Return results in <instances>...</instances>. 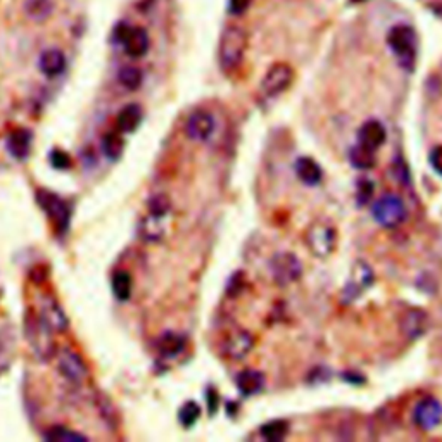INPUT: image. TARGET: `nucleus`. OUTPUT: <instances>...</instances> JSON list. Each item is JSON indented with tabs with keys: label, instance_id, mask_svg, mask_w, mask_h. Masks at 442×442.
I'll return each mask as SVG.
<instances>
[{
	"label": "nucleus",
	"instance_id": "obj_1",
	"mask_svg": "<svg viewBox=\"0 0 442 442\" xmlns=\"http://www.w3.org/2000/svg\"><path fill=\"white\" fill-rule=\"evenodd\" d=\"M248 43V31L242 26L230 25L221 31L220 45H218V62H220L223 73H232L242 65Z\"/></svg>",
	"mask_w": 442,
	"mask_h": 442
},
{
	"label": "nucleus",
	"instance_id": "obj_2",
	"mask_svg": "<svg viewBox=\"0 0 442 442\" xmlns=\"http://www.w3.org/2000/svg\"><path fill=\"white\" fill-rule=\"evenodd\" d=\"M387 45L397 59V65L404 71L411 73L416 65L418 37L416 31L408 25H396L390 28L387 35Z\"/></svg>",
	"mask_w": 442,
	"mask_h": 442
},
{
	"label": "nucleus",
	"instance_id": "obj_3",
	"mask_svg": "<svg viewBox=\"0 0 442 442\" xmlns=\"http://www.w3.org/2000/svg\"><path fill=\"white\" fill-rule=\"evenodd\" d=\"M25 332L35 356L42 361L53 360L55 354V342L53 337L54 332L45 325V321L40 316H33L31 313H26Z\"/></svg>",
	"mask_w": 442,
	"mask_h": 442
},
{
	"label": "nucleus",
	"instance_id": "obj_4",
	"mask_svg": "<svg viewBox=\"0 0 442 442\" xmlns=\"http://www.w3.org/2000/svg\"><path fill=\"white\" fill-rule=\"evenodd\" d=\"M372 214L375 221L384 228H396L408 218V209L403 199L396 194H387L373 204Z\"/></svg>",
	"mask_w": 442,
	"mask_h": 442
},
{
	"label": "nucleus",
	"instance_id": "obj_5",
	"mask_svg": "<svg viewBox=\"0 0 442 442\" xmlns=\"http://www.w3.org/2000/svg\"><path fill=\"white\" fill-rule=\"evenodd\" d=\"M309 253L316 258H326L337 245V230L325 221H314L304 235Z\"/></svg>",
	"mask_w": 442,
	"mask_h": 442
},
{
	"label": "nucleus",
	"instance_id": "obj_6",
	"mask_svg": "<svg viewBox=\"0 0 442 442\" xmlns=\"http://www.w3.org/2000/svg\"><path fill=\"white\" fill-rule=\"evenodd\" d=\"M114 37L121 43L126 55H130V57L140 59L149 53V33L140 26H130L126 23H119L116 30H114Z\"/></svg>",
	"mask_w": 442,
	"mask_h": 442
},
{
	"label": "nucleus",
	"instance_id": "obj_7",
	"mask_svg": "<svg viewBox=\"0 0 442 442\" xmlns=\"http://www.w3.org/2000/svg\"><path fill=\"white\" fill-rule=\"evenodd\" d=\"M270 272H272L275 284L285 287L299 280L302 275V265L296 254L278 253L270 261Z\"/></svg>",
	"mask_w": 442,
	"mask_h": 442
},
{
	"label": "nucleus",
	"instance_id": "obj_8",
	"mask_svg": "<svg viewBox=\"0 0 442 442\" xmlns=\"http://www.w3.org/2000/svg\"><path fill=\"white\" fill-rule=\"evenodd\" d=\"M294 70L287 62H277L266 71L265 78L261 79V90L266 97H277L292 85Z\"/></svg>",
	"mask_w": 442,
	"mask_h": 442
},
{
	"label": "nucleus",
	"instance_id": "obj_9",
	"mask_svg": "<svg viewBox=\"0 0 442 442\" xmlns=\"http://www.w3.org/2000/svg\"><path fill=\"white\" fill-rule=\"evenodd\" d=\"M38 202L43 211L49 214L57 232L65 233L71 220V208L67 206V202L53 192H38Z\"/></svg>",
	"mask_w": 442,
	"mask_h": 442
},
{
	"label": "nucleus",
	"instance_id": "obj_10",
	"mask_svg": "<svg viewBox=\"0 0 442 442\" xmlns=\"http://www.w3.org/2000/svg\"><path fill=\"white\" fill-rule=\"evenodd\" d=\"M57 370L66 380L73 382V384H82L89 377V368H87L85 361L71 349H62L57 354Z\"/></svg>",
	"mask_w": 442,
	"mask_h": 442
},
{
	"label": "nucleus",
	"instance_id": "obj_11",
	"mask_svg": "<svg viewBox=\"0 0 442 442\" xmlns=\"http://www.w3.org/2000/svg\"><path fill=\"white\" fill-rule=\"evenodd\" d=\"M413 421L420 430H432L442 421V404L433 397L421 399L415 406Z\"/></svg>",
	"mask_w": 442,
	"mask_h": 442
},
{
	"label": "nucleus",
	"instance_id": "obj_12",
	"mask_svg": "<svg viewBox=\"0 0 442 442\" xmlns=\"http://www.w3.org/2000/svg\"><path fill=\"white\" fill-rule=\"evenodd\" d=\"M214 130V118L211 116L206 111H195L194 114H190V118L187 119L185 131L190 138L195 142H204L208 140Z\"/></svg>",
	"mask_w": 442,
	"mask_h": 442
},
{
	"label": "nucleus",
	"instance_id": "obj_13",
	"mask_svg": "<svg viewBox=\"0 0 442 442\" xmlns=\"http://www.w3.org/2000/svg\"><path fill=\"white\" fill-rule=\"evenodd\" d=\"M387 138V131H385L384 125L377 119H368L361 125V128L358 130V143H361L363 147L377 150L380 149L385 143Z\"/></svg>",
	"mask_w": 442,
	"mask_h": 442
},
{
	"label": "nucleus",
	"instance_id": "obj_14",
	"mask_svg": "<svg viewBox=\"0 0 442 442\" xmlns=\"http://www.w3.org/2000/svg\"><path fill=\"white\" fill-rule=\"evenodd\" d=\"M254 337L245 330H237L225 342V354L230 360L238 361L253 351Z\"/></svg>",
	"mask_w": 442,
	"mask_h": 442
},
{
	"label": "nucleus",
	"instance_id": "obj_15",
	"mask_svg": "<svg viewBox=\"0 0 442 442\" xmlns=\"http://www.w3.org/2000/svg\"><path fill=\"white\" fill-rule=\"evenodd\" d=\"M40 318L45 321V325L53 330L54 333H61L66 332L67 328V318L65 311L61 309V306L53 299H47L42 304V311H40Z\"/></svg>",
	"mask_w": 442,
	"mask_h": 442
},
{
	"label": "nucleus",
	"instance_id": "obj_16",
	"mask_svg": "<svg viewBox=\"0 0 442 442\" xmlns=\"http://www.w3.org/2000/svg\"><path fill=\"white\" fill-rule=\"evenodd\" d=\"M38 66L45 77H59L66 70V55L59 49H49L40 55Z\"/></svg>",
	"mask_w": 442,
	"mask_h": 442
},
{
	"label": "nucleus",
	"instance_id": "obj_17",
	"mask_svg": "<svg viewBox=\"0 0 442 442\" xmlns=\"http://www.w3.org/2000/svg\"><path fill=\"white\" fill-rule=\"evenodd\" d=\"M373 282V273L365 263H356L351 273V280H349L348 287H346V294H351V297L360 296L361 292L370 287Z\"/></svg>",
	"mask_w": 442,
	"mask_h": 442
},
{
	"label": "nucleus",
	"instance_id": "obj_18",
	"mask_svg": "<svg viewBox=\"0 0 442 442\" xmlns=\"http://www.w3.org/2000/svg\"><path fill=\"white\" fill-rule=\"evenodd\" d=\"M235 384L244 396H254L265 387V375L258 370H244L235 378Z\"/></svg>",
	"mask_w": 442,
	"mask_h": 442
},
{
	"label": "nucleus",
	"instance_id": "obj_19",
	"mask_svg": "<svg viewBox=\"0 0 442 442\" xmlns=\"http://www.w3.org/2000/svg\"><path fill=\"white\" fill-rule=\"evenodd\" d=\"M296 175L297 178L306 185L314 187L321 182L324 173H321L320 165L311 158H299L296 161Z\"/></svg>",
	"mask_w": 442,
	"mask_h": 442
},
{
	"label": "nucleus",
	"instance_id": "obj_20",
	"mask_svg": "<svg viewBox=\"0 0 442 442\" xmlns=\"http://www.w3.org/2000/svg\"><path fill=\"white\" fill-rule=\"evenodd\" d=\"M166 216L150 214L140 223V237L145 242H159L166 233Z\"/></svg>",
	"mask_w": 442,
	"mask_h": 442
},
{
	"label": "nucleus",
	"instance_id": "obj_21",
	"mask_svg": "<svg viewBox=\"0 0 442 442\" xmlns=\"http://www.w3.org/2000/svg\"><path fill=\"white\" fill-rule=\"evenodd\" d=\"M7 149L16 159H26L31 149V133L25 128L16 130L7 138Z\"/></svg>",
	"mask_w": 442,
	"mask_h": 442
},
{
	"label": "nucleus",
	"instance_id": "obj_22",
	"mask_svg": "<svg viewBox=\"0 0 442 442\" xmlns=\"http://www.w3.org/2000/svg\"><path fill=\"white\" fill-rule=\"evenodd\" d=\"M142 107L138 104H128L123 107L119 111L116 123H118V128L125 133H130V131H135L138 128V125L142 123Z\"/></svg>",
	"mask_w": 442,
	"mask_h": 442
},
{
	"label": "nucleus",
	"instance_id": "obj_23",
	"mask_svg": "<svg viewBox=\"0 0 442 442\" xmlns=\"http://www.w3.org/2000/svg\"><path fill=\"white\" fill-rule=\"evenodd\" d=\"M427 326V314L421 309H409L403 318V330L409 338H418L425 332Z\"/></svg>",
	"mask_w": 442,
	"mask_h": 442
},
{
	"label": "nucleus",
	"instance_id": "obj_24",
	"mask_svg": "<svg viewBox=\"0 0 442 442\" xmlns=\"http://www.w3.org/2000/svg\"><path fill=\"white\" fill-rule=\"evenodd\" d=\"M183 348H185V338L173 332L162 333L158 341L159 353L165 358H177L183 351Z\"/></svg>",
	"mask_w": 442,
	"mask_h": 442
},
{
	"label": "nucleus",
	"instance_id": "obj_25",
	"mask_svg": "<svg viewBox=\"0 0 442 442\" xmlns=\"http://www.w3.org/2000/svg\"><path fill=\"white\" fill-rule=\"evenodd\" d=\"M25 13L31 21L42 23L54 13L53 0H25Z\"/></svg>",
	"mask_w": 442,
	"mask_h": 442
},
{
	"label": "nucleus",
	"instance_id": "obj_26",
	"mask_svg": "<svg viewBox=\"0 0 442 442\" xmlns=\"http://www.w3.org/2000/svg\"><path fill=\"white\" fill-rule=\"evenodd\" d=\"M349 159H351V165L358 170H370L375 166V150L363 147L361 143L354 145L349 153Z\"/></svg>",
	"mask_w": 442,
	"mask_h": 442
},
{
	"label": "nucleus",
	"instance_id": "obj_27",
	"mask_svg": "<svg viewBox=\"0 0 442 442\" xmlns=\"http://www.w3.org/2000/svg\"><path fill=\"white\" fill-rule=\"evenodd\" d=\"M118 79L121 83L123 89L135 92L142 87L143 73L140 67L137 66H123L118 73Z\"/></svg>",
	"mask_w": 442,
	"mask_h": 442
},
{
	"label": "nucleus",
	"instance_id": "obj_28",
	"mask_svg": "<svg viewBox=\"0 0 442 442\" xmlns=\"http://www.w3.org/2000/svg\"><path fill=\"white\" fill-rule=\"evenodd\" d=\"M102 150H104V156L109 161H118L121 158L123 150H125V140H123L121 135L116 133V131H109L102 138Z\"/></svg>",
	"mask_w": 442,
	"mask_h": 442
},
{
	"label": "nucleus",
	"instance_id": "obj_29",
	"mask_svg": "<svg viewBox=\"0 0 442 442\" xmlns=\"http://www.w3.org/2000/svg\"><path fill=\"white\" fill-rule=\"evenodd\" d=\"M113 292L119 301H128L131 296V277L128 272H116L113 277Z\"/></svg>",
	"mask_w": 442,
	"mask_h": 442
},
{
	"label": "nucleus",
	"instance_id": "obj_30",
	"mask_svg": "<svg viewBox=\"0 0 442 442\" xmlns=\"http://www.w3.org/2000/svg\"><path fill=\"white\" fill-rule=\"evenodd\" d=\"M287 432H289V424L285 420H272L261 427V436L272 442L282 441L287 436Z\"/></svg>",
	"mask_w": 442,
	"mask_h": 442
},
{
	"label": "nucleus",
	"instance_id": "obj_31",
	"mask_svg": "<svg viewBox=\"0 0 442 442\" xmlns=\"http://www.w3.org/2000/svg\"><path fill=\"white\" fill-rule=\"evenodd\" d=\"M43 437H45L47 441H54V442L87 441V436H83V433H79V432H74V430H71L67 427H53Z\"/></svg>",
	"mask_w": 442,
	"mask_h": 442
},
{
	"label": "nucleus",
	"instance_id": "obj_32",
	"mask_svg": "<svg viewBox=\"0 0 442 442\" xmlns=\"http://www.w3.org/2000/svg\"><path fill=\"white\" fill-rule=\"evenodd\" d=\"M199 416H201V406L195 403V401H187L180 408V411H178V420H180V424L185 429L195 425Z\"/></svg>",
	"mask_w": 442,
	"mask_h": 442
},
{
	"label": "nucleus",
	"instance_id": "obj_33",
	"mask_svg": "<svg viewBox=\"0 0 442 442\" xmlns=\"http://www.w3.org/2000/svg\"><path fill=\"white\" fill-rule=\"evenodd\" d=\"M171 209V202L166 195L158 194L154 197H150L149 201V213L150 214H158V216H168Z\"/></svg>",
	"mask_w": 442,
	"mask_h": 442
},
{
	"label": "nucleus",
	"instance_id": "obj_34",
	"mask_svg": "<svg viewBox=\"0 0 442 442\" xmlns=\"http://www.w3.org/2000/svg\"><path fill=\"white\" fill-rule=\"evenodd\" d=\"M373 192H375V185L368 180V178H361V182H358V194L356 201L360 206L368 204L372 201Z\"/></svg>",
	"mask_w": 442,
	"mask_h": 442
},
{
	"label": "nucleus",
	"instance_id": "obj_35",
	"mask_svg": "<svg viewBox=\"0 0 442 442\" xmlns=\"http://www.w3.org/2000/svg\"><path fill=\"white\" fill-rule=\"evenodd\" d=\"M50 165H53L55 170H67L71 166L70 154L65 153V150L54 149L53 153H50Z\"/></svg>",
	"mask_w": 442,
	"mask_h": 442
},
{
	"label": "nucleus",
	"instance_id": "obj_36",
	"mask_svg": "<svg viewBox=\"0 0 442 442\" xmlns=\"http://www.w3.org/2000/svg\"><path fill=\"white\" fill-rule=\"evenodd\" d=\"M242 287H244V273H235L232 278H230L228 285H226V294L230 297H235L237 294L242 292Z\"/></svg>",
	"mask_w": 442,
	"mask_h": 442
},
{
	"label": "nucleus",
	"instance_id": "obj_37",
	"mask_svg": "<svg viewBox=\"0 0 442 442\" xmlns=\"http://www.w3.org/2000/svg\"><path fill=\"white\" fill-rule=\"evenodd\" d=\"M429 162L436 173L442 175V145H436L429 154Z\"/></svg>",
	"mask_w": 442,
	"mask_h": 442
},
{
	"label": "nucleus",
	"instance_id": "obj_38",
	"mask_svg": "<svg viewBox=\"0 0 442 442\" xmlns=\"http://www.w3.org/2000/svg\"><path fill=\"white\" fill-rule=\"evenodd\" d=\"M250 0H228V11L233 16H242L249 9Z\"/></svg>",
	"mask_w": 442,
	"mask_h": 442
},
{
	"label": "nucleus",
	"instance_id": "obj_39",
	"mask_svg": "<svg viewBox=\"0 0 442 442\" xmlns=\"http://www.w3.org/2000/svg\"><path fill=\"white\" fill-rule=\"evenodd\" d=\"M208 404H209V413H211V415H213V413L216 411V408H218V394H216V390H213V389L208 390Z\"/></svg>",
	"mask_w": 442,
	"mask_h": 442
}]
</instances>
